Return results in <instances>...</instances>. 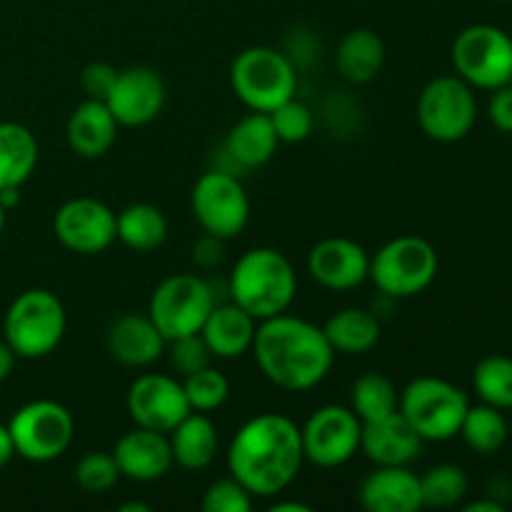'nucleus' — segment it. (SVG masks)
<instances>
[{
  "instance_id": "48",
  "label": "nucleus",
  "mask_w": 512,
  "mask_h": 512,
  "mask_svg": "<svg viewBox=\"0 0 512 512\" xmlns=\"http://www.w3.org/2000/svg\"><path fill=\"white\" fill-rule=\"evenodd\" d=\"M508 85H512V78H510V83H508Z\"/></svg>"
},
{
  "instance_id": "8",
  "label": "nucleus",
  "mask_w": 512,
  "mask_h": 512,
  "mask_svg": "<svg viewBox=\"0 0 512 512\" xmlns=\"http://www.w3.org/2000/svg\"><path fill=\"white\" fill-rule=\"evenodd\" d=\"M15 455L30 463L58 460L75 438V420L65 405L55 400H30L15 410L8 423Z\"/></svg>"
},
{
  "instance_id": "9",
  "label": "nucleus",
  "mask_w": 512,
  "mask_h": 512,
  "mask_svg": "<svg viewBox=\"0 0 512 512\" xmlns=\"http://www.w3.org/2000/svg\"><path fill=\"white\" fill-rule=\"evenodd\" d=\"M213 305V288L200 275L180 273L165 278L153 290L148 303V315L155 323V328L170 343V340L183 338V335L200 333Z\"/></svg>"
},
{
  "instance_id": "4",
  "label": "nucleus",
  "mask_w": 512,
  "mask_h": 512,
  "mask_svg": "<svg viewBox=\"0 0 512 512\" xmlns=\"http://www.w3.org/2000/svg\"><path fill=\"white\" fill-rule=\"evenodd\" d=\"M68 318L60 298L50 290L33 288L20 293L5 313V343L18 358H48L63 343Z\"/></svg>"
},
{
  "instance_id": "15",
  "label": "nucleus",
  "mask_w": 512,
  "mask_h": 512,
  "mask_svg": "<svg viewBox=\"0 0 512 512\" xmlns=\"http://www.w3.org/2000/svg\"><path fill=\"white\" fill-rule=\"evenodd\" d=\"M128 413L138 428L158 430V433L168 435L185 415H190L188 398H185V388L180 380L173 375L163 373H148L133 380L128 388Z\"/></svg>"
},
{
  "instance_id": "7",
  "label": "nucleus",
  "mask_w": 512,
  "mask_h": 512,
  "mask_svg": "<svg viewBox=\"0 0 512 512\" xmlns=\"http://www.w3.org/2000/svg\"><path fill=\"white\" fill-rule=\"evenodd\" d=\"M438 268V250L428 240L400 235L388 240L375 258H370L368 278L388 298H413L433 285Z\"/></svg>"
},
{
  "instance_id": "41",
  "label": "nucleus",
  "mask_w": 512,
  "mask_h": 512,
  "mask_svg": "<svg viewBox=\"0 0 512 512\" xmlns=\"http://www.w3.org/2000/svg\"><path fill=\"white\" fill-rule=\"evenodd\" d=\"M15 458V443L13 435H10L8 425H0V470Z\"/></svg>"
},
{
  "instance_id": "22",
  "label": "nucleus",
  "mask_w": 512,
  "mask_h": 512,
  "mask_svg": "<svg viewBox=\"0 0 512 512\" xmlns=\"http://www.w3.org/2000/svg\"><path fill=\"white\" fill-rule=\"evenodd\" d=\"M258 320L250 313H245L240 305L233 300L223 305H213L210 315L205 318L200 335L208 343L213 358L233 360L253 350L255 330H258Z\"/></svg>"
},
{
  "instance_id": "18",
  "label": "nucleus",
  "mask_w": 512,
  "mask_h": 512,
  "mask_svg": "<svg viewBox=\"0 0 512 512\" xmlns=\"http://www.w3.org/2000/svg\"><path fill=\"white\" fill-rule=\"evenodd\" d=\"M113 455L120 475L135 480V483H155V480L165 478L175 465L168 435L138 428V425L115 443Z\"/></svg>"
},
{
  "instance_id": "38",
  "label": "nucleus",
  "mask_w": 512,
  "mask_h": 512,
  "mask_svg": "<svg viewBox=\"0 0 512 512\" xmlns=\"http://www.w3.org/2000/svg\"><path fill=\"white\" fill-rule=\"evenodd\" d=\"M253 508V495L230 475L210 485L203 495L205 512H250Z\"/></svg>"
},
{
  "instance_id": "2",
  "label": "nucleus",
  "mask_w": 512,
  "mask_h": 512,
  "mask_svg": "<svg viewBox=\"0 0 512 512\" xmlns=\"http://www.w3.org/2000/svg\"><path fill=\"white\" fill-rule=\"evenodd\" d=\"M258 368L275 388L288 393L313 390L328 378L335 350L325 330L295 315L260 320L253 340Z\"/></svg>"
},
{
  "instance_id": "47",
  "label": "nucleus",
  "mask_w": 512,
  "mask_h": 512,
  "mask_svg": "<svg viewBox=\"0 0 512 512\" xmlns=\"http://www.w3.org/2000/svg\"><path fill=\"white\" fill-rule=\"evenodd\" d=\"M500 3H512V0H500Z\"/></svg>"
},
{
  "instance_id": "28",
  "label": "nucleus",
  "mask_w": 512,
  "mask_h": 512,
  "mask_svg": "<svg viewBox=\"0 0 512 512\" xmlns=\"http://www.w3.org/2000/svg\"><path fill=\"white\" fill-rule=\"evenodd\" d=\"M115 233L125 248L135 253H153L165 243L168 220L155 205L133 203L115 215Z\"/></svg>"
},
{
  "instance_id": "24",
  "label": "nucleus",
  "mask_w": 512,
  "mask_h": 512,
  "mask_svg": "<svg viewBox=\"0 0 512 512\" xmlns=\"http://www.w3.org/2000/svg\"><path fill=\"white\" fill-rule=\"evenodd\" d=\"M385 65V43L375 30L355 28L340 38L335 50V68L340 78L365 85L380 75Z\"/></svg>"
},
{
  "instance_id": "12",
  "label": "nucleus",
  "mask_w": 512,
  "mask_h": 512,
  "mask_svg": "<svg viewBox=\"0 0 512 512\" xmlns=\"http://www.w3.org/2000/svg\"><path fill=\"white\" fill-rule=\"evenodd\" d=\"M190 205L200 228L220 240L238 238L250 220V200L235 175L210 170L193 185Z\"/></svg>"
},
{
  "instance_id": "5",
  "label": "nucleus",
  "mask_w": 512,
  "mask_h": 512,
  "mask_svg": "<svg viewBox=\"0 0 512 512\" xmlns=\"http://www.w3.org/2000/svg\"><path fill=\"white\" fill-rule=\"evenodd\" d=\"M470 408L468 395L443 378H415L405 385L398 398V410L415 428V433L430 443H445L460 433L465 413Z\"/></svg>"
},
{
  "instance_id": "17",
  "label": "nucleus",
  "mask_w": 512,
  "mask_h": 512,
  "mask_svg": "<svg viewBox=\"0 0 512 512\" xmlns=\"http://www.w3.org/2000/svg\"><path fill=\"white\" fill-rule=\"evenodd\" d=\"M308 273L328 290H355L370 275V255L350 238H325L310 250Z\"/></svg>"
},
{
  "instance_id": "11",
  "label": "nucleus",
  "mask_w": 512,
  "mask_h": 512,
  "mask_svg": "<svg viewBox=\"0 0 512 512\" xmlns=\"http://www.w3.org/2000/svg\"><path fill=\"white\" fill-rule=\"evenodd\" d=\"M478 118L473 85L460 75L430 80L418 98V123L438 143H458L473 130Z\"/></svg>"
},
{
  "instance_id": "32",
  "label": "nucleus",
  "mask_w": 512,
  "mask_h": 512,
  "mask_svg": "<svg viewBox=\"0 0 512 512\" xmlns=\"http://www.w3.org/2000/svg\"><path fill=\"white\" fill-rule=\"evenodd\" d=\"M473 388L485 405L512 410V358L488 355L473 370Z\"/></svg>"
},
{
  "instance_id": "30",
  "label": "nucleus",
  "mask_w": 512,
  "mask_h": 512,
  "mask_svg": "<svg viewBox=\"0 0 512 512\" xmlns=\"http://www.w3.org/2000/svg\"><path fill=\"white\" fill-rule=\"evenodd\" d=\"M458 435H463L465 445H468L470 450H475V453L493 455L508 443L510 428L503 410L483 403V405H475V408L470 405Z\"/></svg>"
},
{
  "instance_id": "39",
  "label": "nucleus",
  "mask_w": 512,
  "mask_h": 512,
  "mask_svg": "<svg viewBox=\"0 0 512 512\" xmlns=\"http://www.w3.org/2000/svg\"><path fill=\"white\" fill-rule=\"evenodd\" d=\"M115 75L118 70L110 63H103V60H95V63H88L80 73V88H83L85 98L88 100H105L108 98L110 88L115 83Z\"/></svg>"
},
{
  "instance_id": "26",
  "label": "nucleus",
  "mask_w": 512,
  "mask_h": 512,
  "mask_svg": "<svg viewBox=\"0 0 512 512\" xmlns=\"http://www.w3.org/2000/svg\"><path fill=\"white\" fill-rule=\"evenodd\" d=\"M278 145L280 140L275 135L273 120L268 113H258V110L240 118L230 128L228 140H225L230 158L243 168H260V165L270 163L273 155L278 153Z\"/></svg>"
},
{
  "instance_id": "36",
  "label": "nucleus",
  "mask_w": 512,
  "mask_h": 512,
  "mask_svg": "<svg viewBox=\"0 0 512 512\" xmlns=\"http://www.w3.org/2000/svg\"><path fill=\"white\" fill-rule=\"evenodd\" d=\"M273 120L275 135H278L280 143H303L313 133V110L305 103H300L298 98L285 100L283 105L268 113Z\"/></svg>"
},
{
  "instance_id": "40",
  "label": "nucleus",
  "mask_w": 512,
  "mask_h": 512,
  "mask_svg": "<svg viewBox=\"0 0 512 512\" xmlns=\"http://www.w3.org/2000/svg\"><path fill=\"white\" fill-rule=\"evenodd\" d=\"M490 123L500 130V133L512 135V85L493 90V98L488 105Z\"/></svg>"
},
{
  "instance_id": "42",
  "label": "nucleus",
  "mask_w": 512,
  "mask_h": 512,
  "mask_svg": "<svg viewBox=\"0 0 512 512\" xmlns=\"http://www.w3.org/2000/svg\"><path fill=\"white\" fill-rule=\"evenodd\" d=\"M15 358H18V355L13 353V348H10L8 343H0V383L13 373Z\"/></svg>"
},
{
  "instance_id": "44",
  "label": "nucleus",
  "mask_w": 512,
  "mask_h": 512,
  "mask_svg": "<svg viewBox=\"0 0 512 512\" xmlns=\"http://www.w3.org/2000/svg\"><path fill=\"white\" fill-rule=\"evenodd\" d=\"M270 512H310V505H303V503H273L270 505Z\"/></svg>"
},
{
  "instance_id": "43",
  "label": "nucleus",
  "mask_w": 512,
  "mask_h": 512,
  "mask_svg": "<svg viewBox=\"0 0 512 512\" xmlns=\"http://www.w3.org/2000/svg\"><path fill=\"white\" fill-rule=\"evenodd\" d=\"M505 505L498 500H475L465 505V512H503Z\"/></svg>"
},
{
  "instance_id": "19",
  "label": "nucleus",
  "mask_w": 512,
  "mask_h": 512,
  "mask_svg": "<svg viewBox=\"0 0 512 512\" xmlns=\"http://www.w3.org/2000/svg\"><path fill=\"white\" fill-rule=\"evenodd\" d=\"M110 358L125 368H148L163 358L168 340L163 338L150 315L125 313L115 320L105 335Z\"/></svg>"
},
{
  "instance_id": "6",
  "label": "nucleus",
  "mask_w": 512,
  "mask_h": 512,
  "mask_svg": "<svg viewBox=\"0 0 512 512\" xmlns=\"http://www.w3.org/2000/svg\"><path fill=\"white\" fill-rule=\"evenodd\" d=\"M230 85L250 110L273 113L285 100L295 98L298 73L280 50L268 48V45H253L233 60Z\"/></svg>"
},
{
  "instance_id": "3",
  "label": "nucleus",
  "mask_w": 512,
  "mask_h": 512,
  "mask_svg": "<svg viewBox=\"0 0 512 512\" xmlns=\"http://www.w3.org/2000/svg\"><path fill=\"white\" fill-rule=\"evenodd\" d=\"M295 293H298L295 268L275 248L248 250L240 255L230 273V298L255 320L288 313Z\"/></svg>"
},
{
  "instance_id": "45",
  "label": "nucleus",
  "mask_w": 512,
  "mask_h": 512,
  "mask_svg": "<svg viewBox=\"0 0 512 512\" xmlns=\"http://www.w3.org/2000/svg\"><path fill=\"white\" fill-rule=\"evenodd\" d=\"M150 508L143 503H128V505H120V512H148Z\"/></svg>"
},
{
  "instance_id": "31",
  "label": "nucleus",
  "mask_w": 512,
  "mask_h": 512,
  "mask_svg": "<svg viewBox=\"0 0 512 512\" xmlns=\"http://www.w3.org/2000/svg\"><path fill=\"white\" fill-rule=\"evenodd\" d=\"M398 390L383 373H365L350 390V408L363 423L385 418L398 410Z\"/></svg>"
},
{
  "instance_id": "29",
  "label": "nucleus",
  "mask_w": 512,
  "mask_h": 512,
  "mask_svg": "<svg viewBox=\"0 0 512 512\" xmlns=\"http://www.w3.org/2000/svg\"><path fill=\"white\" fill-rule=\"evenodd\" d=\"M325 338L335 353L365 355L380 340V323L370 310L345 308L323 325Z\"/></svg>"
},
{
  "instance_id": "25",
  "label": "nucleus",
  "mask_w": 512,
  "mask_h": 512,
  "mask_svg": "<svg viewBox=\"0 0 512 512\" xmlns=\"http://www.w3.org/2000/svg\"><path fill=\"white\" fill-rule=\"evenodd\" d=\"M173 463L183 470H205L218 455V430L205 413H190L168 433Z\"/></svg>"
},
{
  "instance_id": "34",
  "label": "nucleus",
  "mask_w": 512,
  "mask_h": 512,
  "mask_svg": "<svg viewBox=\"0 0 512 512\" xmlns=\"http://www.w3.org/2000/svg\"><path fill=\"white\" fill-rule=\"evenodd\" d=\"M185 398L193 413H215L218 408H223V403L230 395V383L220 370H215L213 365L198 370V373L183 378Z\"/></svg>"
},
{
  "instance_id": "46",
  "label": "nucleus",
  "mask_w": 512,
  "mask_h": 512,
  "mask_svg": "<svg viewBox=\"0 0 512 512\" xmlns=\"http://www.w3.org/2000/svg\"><path fill=\"white\" fill-rule=\"evenodd\" d=\"M5 220H8V210H5V205L0 203V235H3L5 230Z\"/></svg>"
},
{
  "instance_id": "33",
  "label": "nucleus",
  "mask_w": 512,
  "mask_h": 512,
  "mask_svg": "<svg viewBox=\"0 0 512 512\" xmlns=\"http://www.w3.org/2000/svg\"><path fill=\"white\" fill-rule=\"evenodd\" d=\"M420 490H423V508H455L468 495V475L458 465H435L420 478Z\"/></svg>"
},
{
  "instance_id": "27",
  "label": "nucleus",
  "mask_w": 512,
  "mask_h": 512,
  "mask_svg": "<svg viewBox=\"0 0 512 512\" xmlns=\"http://www.w3.org/2000/svg\"><path fill=\"white\" fill-rule=\"evenodd\" d=\"M38 165V140L25 125L0 123V190L20 188Z\"/></svg>"
},
{
  "instance_id": "14",
  "label": "nucleus",
  "mask_w": 512,
  "mask_h": 512,
  "mask_svg": "<svg viewBox=\"0 0 512 512\" xmlns=\"http://www.w3.org/2000/svg\"><path fill=\"white\" fill-rule=\"evenodd\" d=\"M55 238L78 255H100L118 240L115 213L95 198H73L63 203L53 220Z\"/></svg>"
},
{
  "instance_id": "13",
  "label": "nucleus",
  "mask_w": 512,
  "mask_h": 512,
  "mask_svg": "<svg viewBox=\"0 0 512 512\" xmlns=\"http://www.w3.org/2000/svg\"><path fill=\"white\" fill-rule=\"evenodd\" d=\"M363 420L345 405H323L300 428L303 455L318 468H340L360 450Z\"/></svg>"
},
{
  "instance_id": "35",
  "label": "nucleus",
  "mask_w": 512,
  "mask_h": 512,
  "mask_svg": "<svg viewBox=\"0 0 512 512\" xmlns=\"http://www.w3.org/2000/svg\"><path fill=\"white\" fill-rule=\"evenodd\" d=\"M120 475L118 463H115L113 453H103V450H93L85 453L75 465V483L85 490V493H108L118 485Z\"/></svg>"
},
{
  "instance_id": "16",
  "label": "nucleus",
  "mask_w": 512,
  "mask_h": 512,
  "mask_svg": "<svg viewBox=\"0 0 512 512\" xmlns=\"http://www.w3.org/2000/svg\"><path fill=\"white\" fill-rule=\"evenodd\" d=\"M118 125L143 128L153 123L165 105V83L158 70L135 65L118 70L108 98L103 100Z\"/></svg>"
},
{
  "instance_id": "37",
  "label": "nucleus",
  "mask_w": 512,
  "mask_h": 512,
  "mask_svg": "<svg viewBox=\"0 0 512 512\" xmlns=\"http://www.w3.org/2000/svg\"><path fill=\"white\" fill-rule=\"evenodd\" d=\"M165 350H168L170 365L175 368V373H180L183 378L208 368L210 360H213V353H210L208 343H205L200 333L183 335V338L170 340Z\"/></svg>"
},
{
  "instance_id": "20",
  "label": "nucleus",
  "mask_w": 512,
  "mask_h": 512,
  "mask_svg": "<svg viewBox=\"0 0 512 512\" xmlns=\"http://www.w3.org/2000/svg\"><path fill=\"white\" fill-rule=\"evenodd\" d=\"M423 443L425 440L415 433L400 410L363 423V435H360V450L375 465H410L418 460Z\"/></svg>"
},
{
  "instance_id": "10",
  "label": "nucleus",
  "mask_w": 512,
  "mask_h": 512,
  "mask_svg": "<svg viewBox=\"0 0 512 512\" xmlns=\"http://www.w3.org/2000/svg\"><path fill=\"white\" fill-rule=\"evenodd\" d=\"M453 65L473 88H503L512 78V38L498 25H470L455 38Z\"/></svg>"
},
{
  "instance_id": "23",
  "label": "nucleus",
  "mask_w": 512,
  "mask_h": 512,
  "mask_svg": "<svg viewBox=\"0 0 512 512\" xmlns=\"http://www.w3.org/2000/svg\"><path fill=\"white\" fill-rule=\"evenodd\" d=\"M118 120L108 110L103 100H85L70 113L65 125V138L70 150L80 158H103L118 138Z\"/></svg>"
},
{
  "instance_id": "1",
  "label": "nucleus",
  "mask_w": 512,
  "mask_h": 512,
  "mask_svg": "<svg viewBox=\"0 0 512 512\" xmlns=\"http://www.w3.org/2000/svg\"><path fill=\"white\" fill-rule=\"evenodd\" d=\"M305 463L300 428L280 413H260L240 425L228 448V470L253 498L283 493Z\"/></svg>"
},
{
  "instance_id": "21",
  "label": "nucleus",
  "mask_w": 512,
  "mask_h": 512,
  "mask_svg": "<svg viewBox=\"0 0 512 512\" xmlns=\"http://www.w3.org/2000/svg\"><path fill=\"white\" fill-rule=\"evenodd\" d=\"M360 505L368 512H418L423 508L420 475L408 465H378L360 485Z\"/></svg>"
}]
</instances>
